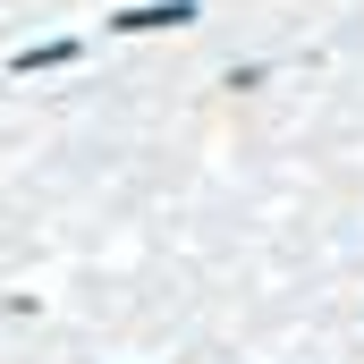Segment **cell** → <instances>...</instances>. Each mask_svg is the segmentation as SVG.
<instances>
[{
    "instance_id": "obj_2",
    "label": "cell",
    "mask_w": 364,
    "mask_h": 364,
    "mask_svg": "<svg viewBox=\"0 0 364 364\" xmlns=\"http://www.w3.org/2000/svg\"><path fill=\"white\" fill-rule=\"evenodd\" d=\"M77 60V43H34V51H17V77H34V68H68Z\"/></svg>"
},
{
    "instance_id": "obj_1",
    "label": "cell",
    "mask_w": 364,
    "mask_h": 364,
    "mask_svg": "<svg viewBox=\"0 0 364 364\" xmlns=\"http://www.w3.org/2000/svg\"><path fill=\"white\" fill-rule=\"evenodd\" d=\"M110 26H119V34H161V26H195V0H144V9H119Z\"/></svg>"
}]
</instances>
